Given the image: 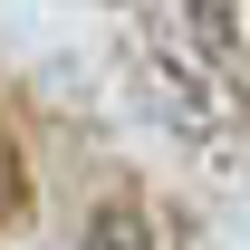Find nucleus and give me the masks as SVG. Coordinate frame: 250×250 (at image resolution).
Returning <instances> with one entry per match:
<instances>
[{
  "mask_svg": "<svg viewBox=\"0 0 250 250\" xmlns=\"http://www.w3.org/2000/svg\"><path fill=\"white\" fill-rule=\"evenodd\" d=\"M77 250H154V221L135 212V202H106V212L87 221V241Z\"/></svg>",
  "mask_w": 250,
  "mask_h": 250,
  "instance_id": "1",
  "label": "nucleus"
},
{
  "mask_svg": "<svg viewBox=\"0 0 250 250\" xmlns=\"http://www.w3.org/2000/svg\"><path fill=\"white\" fill-rule=\"evenodd\" d=\"M20 202H29V183H20V154H10V135H0V221H20Z\"/></svg>",
  "mask_w": 250,
  "mask_h": 250,
  "instance_id": "2",
  "label": "nucleus"
},
{
  "mask_svg": "<svg viewBox=\"0 0 250 250\" xmlns=\"http://www.w3.org/2000/svg\"><path fill=\"white\" fill-rule=\"evenodd\" d=\"M192 29H202V48H231V0H192Z\"/></svg>",
  "mask_w": 250,
  "mask_h": 250,
  "instance_id": "3",
  "label": "nucleus"
}]
</instances>
